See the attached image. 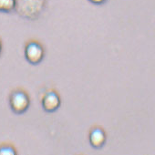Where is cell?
<instances>
[{
  "label": "cell",
  "mask_w": 155,
  "mask_h": 155,
  "mask_svg": "<svg viewBox=\"0 0 155 155\" xmlns=\"http://www.w3.org/2000/svg\"><path fill=\"white\" fill-rule=\"evenodd\" d=\"M89 1L93 4H96V5H101V4H103L106 0H89Z\"/></svg>",
  "instance_id": "obj_7"
},
{
  "label": "cell",
  "mask_w": 155,
  "mask_h": 155,
  "mask_svg": "<svg viewBox=\"0 0 155 155\" xmlns=\"http://www.w3.org/2000/svg\"><path fill=\"white\" fill-rule=\"evenodd\" d=\"M43 109L48 112H53L57 110L60 106L59 96L55 91H48L42 99Z\"/></svg>",
  "instance_id": "obj_3"
},
{
  "label": "cell",
  "mask_w": 155,
  "mask_h": 155,
  "mask_svg": "<svg viewBox=\"0 0 155 155\" xmlns=\"http://www.w3.org/2000/svg\"><path fill=\"white\" fill-rule=\"evenodd\" d=\"M89 139H90L91 145L93 148L100 149L104 146L106 140H107V136H106L105 131L101 128L96 127L91 130Z\"/></svg>",
  "instance_id": "obj_4"
},
{
  "label": "cell",
  "mask_w": 155,
  "mask_h": 155,
  "mask_svg": "<svg viewBox=\"0 0 155 155\" xmlns=\"http://www.w3.org/2000/svg\"><path fill=\"white\" fill-rule=\"evenodd\" d=\"M1 51H2V44L0 42V54H1Z\"/></svg>",
  "instance_id": "obj_8"
},
{
  "label": "cell",
  "mask_w": 155,
  "mask_h": 155,
  "mask_svg": "<svg viewBox=\"0 0 155 155\" xmlns=\"http://www.w3.org/2000/svg\"><path fill=\"white\" fill-rule=\"evenodd\" d=\"M44 48L39 43L31 41L27 44L25 48V57L29 63L34 65L40 63L44 58Z\"/></svg>",
  "instance_id": "obj_2"
},
{
  "label": "cell",
  "mask_w": 155,
  "mask_h": 155,
  "mask_svg": "<svg viewBox=\"0 0 155 155\" xmlns=\"http://www.w3.org/2000/svg\"><path fill=\"white\" fill-rule=\"evenodd\" d=\"M17 154L14 147L10 145H3L0 147V155H14Z\"/></svg>",
  "instance_id": "obj_6"
},
{
  "label": "cell",
  "mask_w": 155,
  "mask_h": 155,
  "mask_svg": "<svg viewBox=\"0 0 155 155\" xmlns=\"http://www.w3.org/2000/svg\"><path fill=\"white\" fill-rule=\"evenodd\" d=\"M16 0H0V12L9 13L16 9Z\"/></svg>",
  "instance_id": "obj_5"
},
{
  "label": "cell",
  "mask_w": 155,
  "mask_h": 155,
  "mask_svg": "<svg viewBox=\"0 0 155 155\" xmlns=\"http://www.w3.org/2000/svg\"><path fill=\"white\" fill-rule=\"evenodd\" d=\"M29 97L25 91L18 90L11 93L9 98V105L15 113L22 114L26 112L29 108Z\"/></svg>",
  "instance_id": "obj_1"
}]
</instances>
